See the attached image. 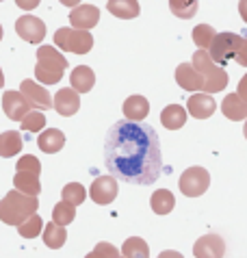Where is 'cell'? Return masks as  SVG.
Wrapping results in <instances>:
<instances>
[{
  "label": "cell",
  "mask_w": 247,
  "mask_h": 258,
  "mask_svg": "<svg viewBox=\"0 0 247 258\" xmlns=\"http://www.w3.org/2000/svg\"><path fill=\"white\" fill-rule=\"evenodd\" d=\"M243 46V37L241 35H236V33H217L215 35V39H213V44H210L208 48V54H210V59H213L217 66H226V63L230 59H234L236 52L241 50Z\"/></svg>",
  "instance_id": "obj_6"
},
{
  "label": "cell",
  "mask_w": 247,
  "mask_h": 258,
  "mask_svg": "<svg viewBox=\"0 0 247 258\" xmlns=\"http://www.w3.org/2000/svg\"><path fill=\"white\" fill-rule=\"evenodd\" d=\"M18 232H20V236H24V239H35L37 234L43 232V221H41V217H39L37 213L31 215L26 221H22V224L18 226Z\"/></svg>",
  "instance_id": "obj_31"
},
{
  "label": "cell",
  "mask_w": 247,
  "mask_h": 258,
  "mask_svg": "<svg viewBox=\"0 0 247 258\" xmlns=\"http://www.w3.org/2000/svg\"><path fill=\"white\" fill-rule=\"evenodd\" d=\"M5 87V76H3V70H0V89Z\"/></svg>",
  "instance_id": "obj_43"
},
{
  "label": "cell",
  "mask_w": 247,
  "mask_h": 258,
  "mask_svg": "<svg viewBox=\"0 0 247 258\" xmlns=\"http://www.w3.org/2000/svg\"><path fill=\"white\" fill-rule=\"evenodd\" d=\"M121 258H124V256H121Z\"/></svg>",
  "instance_id": "obj_47"
},
{
  "label": "cell",
  "mask_w": 247,
  "mask_h": 258,
  "mask_svg": "<svg viewBox=\"0 0 247 258\" xmlns=\"http://www.w3.org/2000/svg\"><path fill=\"white\" fill-rule=\"evenodd\" d=\"M193 254L195 258H223V254H226V241L215 232L204 234L195 241Z\"/></svg>",
  "instance_id": "obj_9"
},
{
  "label": "cell",
  "mask_w": 247,
  "mask_h": 258,
  "mask_svg": "<svg viewBox=\"0 0 247 258\" xmlns=\"http://www.w3.org/2000/svg\"><path fill=\"white\" fill-rule=\"evenodd\" d=\"M106 9L108 13H113L115 18H121V20H133L139 16L141 7L137 0H108L106 3Z\"/></svg>",
  "instance_id": "obj_22"
},
{
  "label": "cell",
  "mask_w": 247,
  "mask_h": 258,
  "mask_svg": "<svg viewBox=\"0 0 247 258\" xmlns=\"http://www.w3.org/2000/svg\"><path fill=\"white\" fill-rule=\"evenodd\" d=\"M104 165L115 180L141 187L154 184L163 171L156 131L141 121H115L104 139Z\"/></svg>",
  "instance_id": "obj_1"
},
{
  "label": "cell",
  "mask_w": 247,
  "mask_h": 258,
  "mask_svg": "<svg viewBox=\"0 0 247 258\" xmlns=\"http://www.w3.org/2000/svg\"><path fill=\"white\" fill-rule=\"evenodd\" d=\"M234 59H236V63H238V66H243V68H247V50L241 46V50H238V52H236V56H234Z\"/></svg>",
  "instance_id": "obj_38"
},
{
  "label": "cell",
  "mask_w": 247,
  "mask_h": 258,
  "mask_svg": "<svg viewBox=\"0 0 247 258\" xmlns=\"http://www.w3.org/2000/svg\"><path fill=\"white\" fill-rule=\"evenodd\" d=\"M156 258H184L180 252H173V249H167V252H161Z\"/></svg>",
  "instance_id": "obj_40"
},
{
  "label": "cell",
  "mask_w": 247,
  "mask_h": 258,
  "mask_svg": "<svg viewBox=\"0 0 247 258\" xmlns=\"http://www.w3.org/2000/svg\"><path fill=\"white\" fill-rule=\"evenodd\" d=\"M13 184H16L18 191L26 193V196H33V198H37L39 191H41L39 176L31 174V171H16V176H13Z\"/></svg>",
  "instance_id": "obj_24"
},
{
  "label": "cell",
  "mask_w": 247,
  "mask_h": 258,
  "mask_svg": "<svg viewBox=\"0 0 247 258\" xmlns=\"http://www.w3.org/2000/svg\"><path fill=\"white\" fill-rule=\"evenodd\" d=\"M22 148H24V139H22V135L18 131L0 133V156H3V159L16 156Z\"/></svg>",
  "instance_id": "obj_23"
},
{
  "label": "cell",
  "mask_w": 247,
  "mask_h": 258,
  "mask_svg": "<svg viewBox=\"0 0 247 258\" xmlns=\"http://www.w3.org/2000/svg\"><path fill=\"white\" fill-rule=\"evenodd\" d=\"M178 187L187 198H200L210 187V174L204 167H189L180 176Z\"/></svg>",
  "instance_id": "obj_7"
},
{
  "label": "cell",
  "mask_w": 247,
  "mask_h": 258,
  "mask_svg": "<svg viewBox=\"0 0 247 258\" xmlns=\"http://www.w3.org/2000/svg\"><path fill=\"white\" fill-rule=\"evenodd\" d=\"M100 22V9L93 5H78L70 11V24L72 28H81V31H89Z\"/></svg>",
  "instance_id": "obj_13"
},
{
  "label": "cell",
  "mask_w": 247,
  "mask_h": 258,
  "mask_svg": "<svg viewBox=\"0 0 247 258\" xmlns=\"http://www.w3.org/2000/svg\"><path fill=\"white\" fill-rule=\"evenodd\" d=\"M221 113L232 121L247 119V102L238 94H228L221 102Z\"/></svg>",
  "instance_id": "obj_17"
},
{
  "label": "cell",
  "mask_w": 247,
  "mask_h": 258,
  "mask_svg": "<svg viewBox=\"0 0 247 258\" xmlns=\"http://www.w3.org/2000/svg\"><path fill=\"white\" fill-rule=\"evenodd\" d=\"M41 0H16V5L20 7V9H24V11H33V9H37Z\"/></svg>",
  "instance_id": "obj_36"
},
{
  "label": "cell",
  "mask_w": 247,
  "mask_h": 258,
  "mask_svg": "<svg viewBox=\"0 0 247 258\" xmlns=\"http://www.w3.org/2000/svg\"><path fill=\"white\" fill-rule=\"evenodd\" d=\"M16 33L28 44H39L46 37V24L35 16H22L16 20Z\"/></svg>",
  "instance_id": "obj_8"
},
{
  "label": "cell",
  "mask_w": 247,
  "mask_h": 258,
  "mask_svg": "<svg viewBox=\"0 0 247 258\" xmlns=\"http://www.w3.org/2000/svg\"><path fill=\"white\" fill-rule=\"evenodd\" d=\"M61 198L65 200V202H70L72 206H78V204L85 202L87 191H85V187L81 182H70V184H65V187H63Z\"/></svg>",
  "instance_id": "obj_32"
},
{
  "label": "cell",
  "mask_w": 247,
  "mask_h": 258,
  "mask_svg": "<svg viewBox=\"0 0 247 258\" xmlns=\"http://www.w3.org/2000/svg\"><path fill=\"white\" fill-rule=\"evenodd\" d=\"M52 106L56 109L59 115L70 117V115H74V113L81 109V96H78V91H74V89L63 87V89L56 91V96L52 100Z\"/></svg>",
  "instance_id": "obj_15"
},
{
  "label": "cell",
  "mask_w": 247,
  "mask_h": 258,
  "mask_svg": "<svg viewBox=\"0 0 247 258\" xmlns=\"http://www.w3.org/2000/svg\"><path fill=\"white\" fill-rule=\"evenodd\" d=\"M0 39H3V26H0Z\"/></svg>",
  "instance_id": "obj_45"
},
{
  "label": "cell",
  "mask_w": 247,
  "mask_h": 258,
  "mask_svg": "<svg viewBox=\"0 0 247 258\" xmlns=\"http://www.w3.org/2000/svg\"><path fill=\"white\" fill-rule=\"evenodd\" d=\"M215 35L217 33L210 24H198L193 28V41L200 50H208L210 44H213V39H215Z\"/></svg>",
  "instance_id": "obj_30"
},
{
  "label": "cell",
  "mask_w": 247,
  "mask_h": 258,
  "mask_svg": "<svg viewBox=\"0 0 247 258\" xmlns=\"http://www.w3.org/2000/svg\"><path fill=\"white\" fill-rule=\"evenodd\" d=\"M3 109L7 117L13 121H22L28 113L33 111V106L26 102V98L22 96V91H5L3 96Z\"/></svg>",
  "instance_id": "obj_11"
},
{
  "label": "cell",
  "mask_w": 247,
  "mask_h": 258,
  "mask_svg": "<svg viewBox=\"0 0 247 258\" xmlns=\"http://www.w3.org/2000/svg\"><path fill=\"white\" fill-rule=\"evenodd\" d=\"M238 13H241L243 22L247 24V0H238Z\"/></svg>",
  "instance_id": "obj_39"
},
{
  "label": "cell",
  "mask_w": 247,
  "mask_h": 258,
  "mask_svg": "<svg viewBox=\"0 0 247 258\" xmlns=\"http://www.w3.org/2000/svg\"><path fill=\"white\" fill-rule=\"evenodd\" d=\"M191 66L204 76V94H219L228 87V72L210 59L208 50H198Z\"/></svg>",
  "instance_id": "obj_4"
},
{
  "label": "cell",
  "mask_w": 247,
  "mask_h": 258,
  "mask_svg": "<svg viewBox=\"0 0 247 258\" xmlns=\"http://www.w3.org/2000/svg\"><path fill=\"white\" fill-rule=\"evenodd\" d=\"M43 243L50 247V249H61L65 245V239H68V234H65V228L63 226H56L54 221H50V224L43 228Z\"/></svg>",
  "instance_id": "obj_26"
},
{
  "label": "cell",
  "mask_w": 247,
  "mask_h": 258,
  "mask_svg": "<svg viewBox=\"0 0 247 258\" xmlns=\"http://www.w3.org/2000/svg\"><path fill=\"white\" fill-rule=\"evenodd\" d=\"M187 121V109L180 104H169L165 106L163 113H161V124L167 128V131H178L182 128Z\"/></svg>",
  "instance_id": "obj_21"
},
{
  "label": "cell",
  "mask_w": 247,
  "mask_h": 258,
  "mask_svg": "<svg viewBox=\"0 0 247 258\" xmlns=\"http://www.w3.org/2000/svg\"><path fill=\"white\" fill-rule=\"evenodd\" d=\"M74 217H76V206H72L70 202H65V200H61V202L52 209V221L56 226L65 228L68 224L74 221Z\"/></svg>",
  "instance_id": "obj_29"
},
{
  "label": "cell",
  "mask_w": 247,
  "mask_h": 258,
  "mask_svg": "<svg viewBox=\"0 0 247 258\" xmlns=\"http://www.w3.org/2000/svg\"><path fill=\"white\" fill-rule=\"evenodd\" d=\"M121 256L124 258H148L150 247L143 239H139V236H130V239H126L121 245Z\"/></svg>",
  "instance_id": "obj_27"
},
{
  "label": "cell",
  "mask_w": 247,
  "mask_h": 258,
  "mask_svg": "<svg viewBox=\"0 0 247 258\" xmlns=\"http://www.w3.org/2000/svg\"><path fill=\"white\" fill-rule=\"evenodd\" d=\"M243 135H245V139H247V119H245V126H243Z\"/></svg>",
  "instance_id": "obj_44"
},
{
  "label": "cell",
  "mask_w": 247,
  "mask_h": 258,
  "mask_svg": "<svg viewBox=\"0 0 247 258\" xmlns=\"http://www.w3.org/2000/svg\"><path fill=\"white\" fill-rule=\"evenodd\" d=\"M215 109H217V102L210 94H193L187 100V111L195 119H208L215 113Z\"/></svg>",
  "instance_id": "obj_16"
},
{
  "label": "cell",
  "mask_w": 247,
  "mask_h": 258,
  "mask_svg": "<svg viewBox=\"0 0 247 258\" xmlns=\"http://www.w3.org/2000/svg\"><path fill=\"white\" fill-rule=\"evenodd\" d=\"M198 5H200V0H169L171 13L182 20H191L198 13Z\"/></svg>",
  "instance_id": "obj_28"
},
{
  "label": "cell",
  "mask_w": 247,
  "mask_h": 258,
  "mask_svg": "<svg viewBox=\"0 0 247 258\" xmlns=\"http://www.w3.org/2000/svg\"><path fill=\"white\" fill-rule=\"evenodd\" d=\"M85 258H121V256H119V249L115 247L113 243L102 241V243H98V245L93 247V252H89Z\"/></svg>",
  "instance_id": "obj_34"
},
{
  "label": "cell",
  "mask_w": 247,
  "mask_h": 258,
  "mask_svg": "<svg viewBox=\"0 0 247 258\" xmlns=\"http://www.w3.org/2000/svg\"><path fill=\"white\" fill-rule=\"evenodd\" d=\"M89 198L96 204H111L117 198V180L113 176H100L91 182L89 187Z\"/></svg>",
  "instance_id": "obj_10"
},
{
  "label": "cell",
  "mask_w": 247,
  "mask_h": 258,
  "mask_svg": "<svg viewBox=\"0 0 247 258\" xmlns=\"http://www.w3.org/2000/svg\"><path fill=\"white\" fill-rule=\"evenodd\" d=\"M150 113V102L143 96H130L124 102V115L128 121H143Z\"/></svg>",
  "instance_id": "obj_19"
},
{
  "label": "cell",
  "mask_w": 247,
  "mask_h": 258,
  "mask_svg": "<svg viewBox=\"0 0 247 258\" xmlns=\"http://www.w3.org/2000/svg\"><path fill=\"white\" fill-rule=\"evenodd\" d=\"M39 209V200L33 196H26L18 189L9 191L0 200V221L7 226H20L31 215H35Z\"/></svg>",
  "instance_id": "obj_2"
},
{
  "label": "cell",
  "mask_w": 247,
  "mask_h": 258,
  "mask_svg": "<svg viewBox=\"0 0 247 258\" xmlns=\"http://www.w3.org/2000/svg\"><path fill=\"white\" fill-rule=\"evenodd\" d=\"M61 5H65V7H78L81 5V0H59Z\"/></svg>",
  "instance_id": "obj_41"
},
{
  "label": "cell",
  "mask_w": 247,
  "mask_h": 258,
  "mask_svg": "<svg viewBox=\"0 0 247 258\" xmlns=\"http://www.w3.org/2000/svg\"><path fill=\"white\" fill-rule=\"evenodd\" d=\"M0 3H3V0H0Z\"/></svg>",
  "instance_id": "obj_46"
},
{
  "label": "cell",
  "mask_w": 247,
  "mask_h": 258,
  "mask_svg": "<svg viewBox=\"0 0 247 258\" xmlns=\"http://www.w3.org/2000/svg\"><path fill=\"white\" fill-rule=\"evenodd\" d=\"M22 128L28 133H41V128H46V115L41 111H31L22 119Z\"/></svg>",
  "instance_id": "obj_33"
},
{
  "label": "cell",
  "mask_w": 247,
  "mask_h": 258,
  "mask_svg": "<svg viewBox=\"0 0 247 258\" xmlns=\"http://www.w3.org/2000/svg\"><path fill=\"white\" fill-rule=\"evenodd\" d=\"M70 83H72V89L78 91V94H89L93 89V85H96V74H93L91 68L78 66V68L72 70Z\"/></svg>",
  "instance_id": "obj_18"
},
{
  "label": "cell",
  "mask_w": 247,
  "mask_h": 258,
  "mask_svg": "<svg viewBox=\"0 0 247 258\" xmlns=\"http://www.w3.org/2000/svg\"><path fill=\"white\" fill-rule=\"evenodd\" d=\"M176 83L184 91H204V76L191 63H180L176 70Z\"/></svg>",
  "instance_id": "obj_14"
},
{
  "label": "cell",
  "mask_w": 247,
  "mask_h": 258,
  "mask_svg": "<svg viewBox=\"0 0 247 258\" xmlns=\"http://www.w3.org/2000/svg\"><path fill=\"white\" fill-rule=\"evenodd\" d=\"M20 91L22 96L26 98V102L33 106V109H39V111H46L52 106V98L46 89L41 87L39 83H33V81H22L20 85Z\"/></svg>",
  "instance_id": "obj_12"
},
{
  "label": "cell",
  "mask_w": 247,
  "mask_h": 258,
  "mask_svg": "<svg viewBox=\"0 0 247 258\" xmlns=\"http://www.w3.org/2000/svg\"><path fill=\"white\" fill-rule=\"evenodd\" d=\"M68 68V59L52 46H41L37 50V66H35V78L41 85H56L63 78Z\"/></svg>",
  "instance_id": "obj_3"
},
{
  "label": "cell",
  "mask_w": 247,
  "mask_h": 258,
  "mask_svg": "<svg viewBox=\"0 0 247 258\" xmlns=\"http://www.w3.org/2000/svg\"><path fill=\"white\" fill-rule=\"evenodd\" d=\"M37 146H39L41 152L54 154V152H59V150L65 146V135L59 131V128H46V131L39 135Z\"/></svg>",
  "instance_id": "obj_20"
},
{
  "label": "cell",
  "mask_w": 247,
  "mask_h": 258,
  "mask_svg": "<svg viewBox=\"0 0 247 258\" xmlns=\"http://www.w3.org/2000/svg\"><path fill=\"white\" fill-rule=\"evenodd\" d=\"M54 44L56 48L65 50V52L74 54H87L93 48V37L89 31H81V28H59L54 33Z\"/></svg>",
  "instance_id": "obj_5"
},
{
  "label": "cell",
  "mask_w": 247,
  "mask_h": 258,
  "mask_svg": "<svg viewBox=\"0 0 247 258\" xmlns=\"http://www.w3.org/2000/svg\"><path fill=\"white\" fill-rule=\"evenodd\" d=\"M16 171H31V174H41V163L37 156H33V154H24L22 159L18 161V169Z\"/></svg>",
  "instance_id": "obj_35"
},
{
  "label": "cell",
  "mask_w": 247,
  "mask_h": 258,
  "mask_svg": "<svg viewBox=\"0 0 247 258\" xmlns=\"http://www.w3.org/2000/svg\"><path fill=\"white\" fill-rule=\"evenodd\" d=\"M236 94L241 96L245 102H247V74L241 78V81H238V87H236Z\"/></svg>",
  "instance_id": "obj_37"
},
{
  "label": "cell",
  "mask_w": 247,
  "mask_h": 258,
  "mask_svg": "<svg viewBox=\"0 0 247 258\" xmlns=\"http://www.w3.org/2000/svg\"><path fill=\"white\" fill-rule=\"evenodd\" d=\"M150 206H152V211H154L156 215H169L173 211V206H176V198H173L171 191L158 189V191L152 193Z\"/></svg>",
  "instance_id": "obj_25"
},
{
  "label": "cell",
  "mask_w": 247,
  "mask_h": 258,
  "mask_svg": "<svg viewBox=\"0 0 247 258\" xmlns=\"http://www.w3.org/2000/svg\"><path fill=\"white\" fill-rule=\"evenodd\" d=\"M241 37H243V48L247 50V31H243V35H241Z\"/></svg>",
  "instance_id": "obj_42"
}]
</instances>
